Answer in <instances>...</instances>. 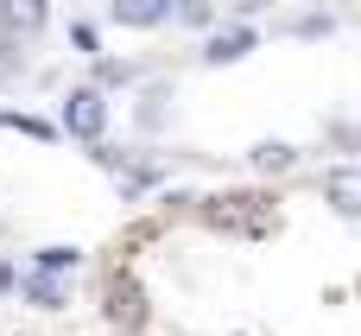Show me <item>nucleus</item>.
I'll return each instance as SVG.
<instances>
[{"instance_id": "f257e3e1", "label": "nucleus", "mask_w": 361, "mask_h": 336, "mask_svg": "<svg viewBox=\"0 0 361 336\" xmlns=\"http://www.w3.org/2000/svg\"><path fill=\"white\" fill-rule=\"evenodd\" d=\"M190 210L222 235H273L279 229V197L273 191H216V197H190Z\"/></svg>"}, {"instance_id": "f03ea898", "label": "nucleus", "mask_w": 361, "mask_h": 336, "mask_svg": "<svg viewBox=\"0 0 361 336\" xmlns=\"http://www.w3.org/2000/svg\"><path fill=\"white\" fill-rule=\"evenodd\" d=\"M70 140H82V146H95L102 133H108V95H102V83H82V89H70L63 95V121H57Z\"/></svg>"}, {"instance_id": "7ed1b4c3", "label": "nucleus", "mask_w": 361, "mask_h": 336, "mask_svg": "<svg viewBox=\"0 0 361 336\" xmlns=\"http://www.w3.org/2000/svg\"><path fill=\"white\" fill-rule=\"evenodd\" d=\"M108 324L114 330H140L146 324V292L133 286V273H108Z\"/></svg>"}, {"instance_id": "20e7f679", "label": "nucleus", "mask_w": 361, "mask_h": 336, "mask_svg": "<svg viewBox=\"0 0 361 336\" xmlns=\"http://www.w3.org/2000/svg\"><path fill=\"white\" fill-rule=\"evenodd\" d=\"M44 25H51V0H0V32L38 38Z\"/></svg>"}, {"instance_id": "39448f33", "label": "nucleus", "mask_w": 361, "mask_h": 336, "mask_svg": "<svg viewBox=\"0 0 361 336\" xmlns=\"http://www.w3.org/2000/svg\"><path fill=\"white\" fill-rule=\"evenodd\" d=\"M324 203L343 210V216H361V165H330L324 172Z\"/></svg>"}, {"instance_id": "423d86ee", "label": "nucleus", "mask_w": 361, "mask_h": 336, "mask_svg": "<svg viewBox=\"0 0 361 336\" xmlns=\"http://www.w3.org/2000/svg\"><path fill=\"white\" fill-rule=\"evenodd\" d=\"M171 6L178 0H108V19L114 25H133V32H152V25L171 19Z\"/></svg>"}, {"instance_id": "0eeeda50", "label": "nucleus", "mask_w": 361, "mask_h": 336, "mask_svg": "<svg viewBox=\"0 0 361 336\" xmlns=\"http://www.w3.org/2000/svg\"><path fill=\"white\" fill-rule=\"evenodd\" d=\"M254 44H260V32H254V25H228V32H209V44H203V64H241Z\"/></svg>"}, {"instance_id": "6e6552de", "label": "nucleus", "mask_w": 361, "mask_h": 336, "mask_svg": "<svg viewBox=\"0 0 361 336\" xmlns=\"http://www.w3.org/2000/svg\"><path fill=\"white\" fill-rule=\"evenodd\" d=\"M19 292H25V305H38V311H63V305H70V292L57 286V273H38V267L19 280Z\"/></svg>"}, {"instance_id": "1a4fd4ad", "label": "nucleus", "mask_w": 361, "mask_h": 336, "mask_svg": "<svg viewBox=\"0 0 361 336\" xmlns=\"http://www.w3.org/2000/svg\"><path fill=\"white\" fill-rule=\"evenodd\" d=\"M247 165H254V172H267V178H279V172H292V165H298V152H292L286 140H260V146L247 152Z\"/></svg>"}, {"instance_id": "9d476101", "label": "nucleus", "mask_w": 361, "mask_h": 336, "mask_svg": "<svg viewBox=\"0 0 361 336\" xmlns=\"http://www.w3.org/2000/svg\"><path fill=\"white\" fill-rule=\"evenodd\" d=\"M32 267H38V273H76V267H82V248H63V241H57V248H38Z\"/></svg>"}, {"instance_id": "9b49d317", "label": "nucleus", "mask_w": 361, "mask_h": 336, "mask_svg": "<svg viewBox=\"0 0 361 336\" xmlns=\"http://www.w3.org/2000/svg\"><path fill=\"white\" fill-rule=\"evenodd\" d=\"M286 32L292 38H330L336 32V13H298V19H286Z\"/></svg>"}, {"instance_id": "f8f14e48", "label": "nucleus", "mask_w": 361, "mask_h": 336, "mask_svg": "<svg viewBox=\"0 0 361 336\" xmlns=\"http://www.w3.org/2000/svg\"><path fill=\"white\" fill-rule=\"evenodd\" d=\"M6 133H25V140H57V121H38V114H0Z\"/></svg>"}, {"instance_id": "ddd939ff", "label": "nucleus", "mask_w": 361, "mask_h": 336, "mask_svg": "<svg viewBox=\"0 0 361 336\" xmlns=\"http://www.w3.org/2000/svg\"><path fill=\"white\" fill-rule=\"evenodd\" d=\"M133 76H140L133 64H121V57H95V83H102V89H121V83H133Z\"/></svg>"}, {"instance_id": "4468645a", "label": "nucleus", "mask_w": 361, "mask_h": 336, "mask_svg": "<svg viewBox=\"0 0 361 336\" xmlns=\"http://www.w3.org/2000/svg\"><path fill=\"white\" fill-rule=\"evenodd\" d=\"M171 19H178V25H197V32H203V25L216 19V6H209V0H178V6H171Z\"/></svg>"}, {"instance_id": "2eb2a0df", "label": "nucleus", "mask_w": 361, "mask_h": 336, "mask_svg": "<svg viewBox=\"0 0 361 336\" xmlns=\"http://www.w3.org/2000/svg\"><path fill=\"white\" fill-rule=\"evenodd\" d=\"M70 44H76L82 57H102V38H95V25H89V19H76V25H70Z\"/></svg>"}, {"instance_id": "dca6fc26", "label": "nucleus", "mask_w": 361, "mask_h": 336, "mask_svg": "<svg viewBox=\"0 0 361 336\" xmlns=\"http://www.w3.org/2000/svg\"><path fill=\"white\" fill-rule=\"evenodd\" d=\"M330 140H336V146H361V127H349V121H336V127H330Z\"/></svg>"}, {"instance_id": "f3484780", "label": "nucleus", "mask_w": 361, "mask_h": 336, "mask_svg": "<svg viewBox=\"0 0 361 336\" xmlns=\"http://www.w3.org/2000/svg\"><path fill=\"white\" fill-rule=\"evenodd\" d=\"M222 6H228V13H241V19H247V13H260V6H273V0H222Z\"/></svg>"}, {"instance_id": "a211bd4d", "label": "nucleus", "mask_w": 361, "mask_h": 336, "mask_svg": "<svg viewBox=\"0 0 361 336\" xmlns=\"http://www.w3.org/2000/svg\"><path fill=\"white\" fill-rule=\"evenodd\" d=\"M13 286H19V273H13V267L0 260V292H13Z\"/></svg>"}, {"instance_id": "6ab92c4d", "label": "nucleus", "mask_w": 361, "mask_h": 336, "mask_svg": "<svg viewBox=\"0 0 361 336\" xmlns=\"http://www.w3.org/2000/svg\"><path fill=\"white\" fill-rule=\"evenodd\" d=\"M0 83H6V70H0Z\"/></svg>"}]
</instances>
